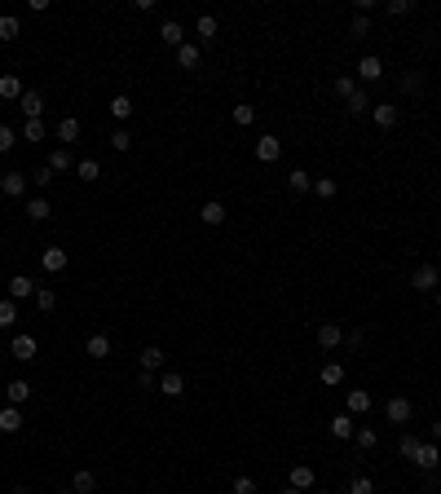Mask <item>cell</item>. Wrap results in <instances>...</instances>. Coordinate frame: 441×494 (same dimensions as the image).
Masks as SVG:
<instances>
[{"label":"cell","mask_w":441,"mask_h":494,"mask_svg":"<svg viewBox=\"0 0 441 494\" xmlns=\"http://www.w3.org/2000/svg\"><path fill=\"white\" fill-rule=\"evenodd\" d=\"M27 186H31L27 173H5L0 177V195L5 199H27Z\"/></svg>","instance_id":"6da1fadb"},{"label":"cell","mask_w":441,"mask_h":494,"mask_svg":"<svg viewBox=\"0 0 441 494\" xmlns=\"http://www.w3.org/2000/svg\"><path fill=\"white\" fill-rule=\"evenodd\" d=\"M411 287H415V292H437V287H441V274H437V265H420V270H415L411 274Z\"/></svg>","instance_id":"7a4b0ae2"},{"label":"cell","mask_w":441,"mask_h":494,"mask_svg":"<svg viewBox=\"0 0 441 494\" xmlns=\"http://www.w3.org/2000/svg\"><path fill=\"white\" fill-rule=\"evenodd\" d=\"M111 349H115V340L106 331H93L89 340H84V353L93 358V362H106V358H111Z\"/></svg>","instance_id":"3957f363"},{"label":"cell","mask_w":441,"mask_h":494,"mask_svg":"<svg viewBox=\"0 0 441 494\" xmlns=\"http://www.w3.org/2000/svg\"><path fill=\"white\" fill-rule=\"evenodd\" d=\"M40 353V344H35V335H14V340H9V358H18V362H31V358Z\"/></svg>","instance_id":"277c9868"},{"label":"cell","mask_w":441,"mask_h":494,"mask_svg":"<svg viewBox=\"0 0 441 494\" xmlns=\"http://www.w3.org/2000/svg\"><path fill=\"white\" fill-rule=\"evenodd\" d=\"M411 464L420 468V473H437V464H441V446H437V441H424V446H420V455H415Z\"/></svg>","instance_id":"5b68a950"},{"label":"cell","mask_w":441,"mask_h":494,"mask_svg":"<svg viewBox=\"0 0 441 494\" xmlns=\"http://www.w3.org/2000/svg\"><path fill=\"white\" fill-rule=\"evenodd\" d=\"M384 415L393 419V424H411V415H415L411 397H388V402H384Z\"/></svg>","instance_id":"8992f818"},{"label":"cell","mask_w":441,"mask_h":494,"mask_svg":"<svg viewBox=\"0 0 441 494\" xmlns=\"http://www.w3.org/2000/svg\"><path fill=\"white\" fill-rule=\"evenodd\" d=\"M278 155H282V141L273 137V132L256 137V159H260V164H278Z\"/></svg>","instance_id":"52a82bcc"},{"label":"cell","mask_w":441,"mask_h":494,"mask_svg":"<svg viewBox=\"0 0 441 494\" xmlns=\"http://www.w3.org/2000/svg\"><path fill=\"white\" fill-rule=\"evenodd\" d=\"M371 119H375V128H397L402 111H397V102H379V106H371Z\"/></svg>","instance_id":"ba28073f"},{"label":"cell","mask_w":441,"mask_h":494,"mask_svg":"<svg viewBox=\"0 0 441 494\" xmlns=\"http://www.w3.org/2000/svg\"><path fill=\"white\" fill-rule=\"evenodd\" d=\"M40 265H44V274H62L66 265H71V256H66V247H44L40 252Z\"/></svg>","instance_id":"9c48e42d"},{"label":"cell","mask_w":441,"mask_h":494,"mask_svg":"<svg viewBox=\"0 0 441 494\" xmlns=\"http://www.w3.org/2000/svg\"><path fill=\"white\" fill-rule=\"evenodd\" d=\"M18 106H22V115H27V119H44V93L40 89H27L18 98Z\"/></svg>","instance_id":"30bf717a"},{"label":"cell","mask_w":441,"mask_h":494,"mask_svg":"<svg viewBox=\"0 0 441 494\" xmlns=\"http://www.w3.org/2000/svg\"><path fill=\"white\" fill-rule=\"evenodd\" d=\"M27 424V419H22V406H0V432H5V437H14V432Z\"/></svg>","instance_id":"8fae6325"},{"label":"cell","mask_w":441,"mask_h":494,"mask_svg":"<svg viewBox=\"0 0 441 494\" xmlns=\"http://www.w3.org/2000/svg\"><path fill=\"white\" fill-rule=\"evenodd\" d=\"M371 406H375V397L366 389H349V397H344V411H349V415H366Z\"/></svg>","instance_id":"7c38bea8"},{"label":"cell","mask_w":441,"mask_h":494,"mask_svg":"<svg viewBox=\"0 0 441 494\" xmlns=\"http://www.w3.org/2000/svg\"><path fill=\"white\" fill-rule=\"evenodd\" d=\"M353 432H357V419H353L349 411L331 415V437H340V441H353Z\"/></svg>","instance_id":"4fadbf2b"},{"label":"cell","mask_w":441,"mask_h":494,"mask_svg":"<svg viewBox=\"0 0 441 494\" xmlns=\"http://www.w3.org/2000/svg\"><path fill=\"white\" fill-rule=\"evenodd\" d=\"M35 292H40V287H35L27 274H14V279H9V300H35Z\"/></svg>","instance_id":"5bb4252c"},{"label":"cell","mask_w":441,"mask_h":494,"mask_svg":"<svg viewBox=\"0 0 441 494\" xmlns=\"http://www.w3.org/2000/svg\"><path fill=\"white\" fill-rule=\"evenodd\" d=\"M159 40L168 44V49H181V44H186V27H181L177 18H168V22L159 27Z\"/></svg>","instance_id":"9a60e30c"},{"label":"cell","mask_w":441,"mask_h":494,"mask_svg":"<svg viewBox=\"0 0 441 494\" xmlns=\"http://www.w3.org/2000/svg\"><path fill=\"white\" fill-rule=\"evenodd\" d=\"M0 389H5V402L9 406H22L31 397V380H9V384H0Z\"/></svg>","instance_id":"2e32d148"},{"label":"cell","mask_w":441,"mask_h":494,"mask_svg":"<svg viewBox=\"0 0 441 494\" xmlns=\"http://www.w3.org/2000/svg\"><path fill=\"white\" fill-rule=\"evenodd\" d=\"M357 76H362V84H375V80H384V62H379L375 53H366L362 62H357Z\"/></svg>","instance_id":"e0dca14e"},{"label":"cell","mask_w":441,"mask_h":494,"mask_svg":"<svg viewBox=\"0 0 441 494\" xmlns=\"http://www.w3.org/2000/svg\"><path fill=\"white\" fill-rule=\"evenodd\" d=\"M314 486H318V473H314L309 464H296V468H291V490H305V494H309Z\"/></svg>","instance_id":"ac0fdd59"},{"label":"cell","mask_w":441,"mask_h":494,"mask_svg":"<svg viewBox=\"0 0 441 494\" xmlns=\"http://www.w3.org/2000/svg\"><path fill=\"white\" fill-rule=\"evenodd\" d=\"M318 344H323L327 353H331V349H340V344H344V327H336V322H323V327H318Z\"/></svg>","instance_id":"d6986e66"},{"label":"cell","mask_w":441,"mask_h":494,"mask_svg":"<svg viewBox=\"0 0 441 494\" xmlns=\"http://www.w3.org/2000/svg\"><path fill=\"white\" fill-rule=\"evenodd\" d=\"M199 62H204V49H199V44H181V49H177V67H181V71H195Z\"/></svg>","instance_id":"ffe728a7"},{"label":"cell","mask_w":441,"mask_h":494,"mask_svg":"<svg viewBox=\"0 0 441 494\" xmlns=\"http://www.w3.org/2000/svg\"><path fill=\"white\" fill-rule=\"evenodd\" d=\"M22 212H27V221H49V216H53V203L44 199V195H35V199H27V208H22Z\"/></svg>","instance_id":"44dd1931"},{"label":"cell","mask_w":441,"mask_h":494,"mask_svg":"<svg viewBox=\"0 0 441 494\" xmlns=\"http://www.w3.org/2000/svg\"><path fill=\"white\" fill-rule=\"evenodd\" d=\"M71 490H75V494H93V490H98V473H93V468H75Z\"/></svg>","instance_id":"7402d4cb"},{"label":"cell","mask_w":441,"mask_h":494,"mask_svg":"<svg viewBox=\"0 0 441 494\" xmlns=\"http://www.w3.org/2000/svg\"><path fill=\"white\" fill-rule=\"evenodd\" d=\"M159 393H163V397H181V393H186V376H181V371H163Z\"/></svg>","instance_id":"603a6c76"},{"label":"cell","mask_w":441,"mask_h":494,"mask_svg":"<svg viewBox=\"0 0 441 494\" xmlns=\"http://www.w3.org/2000/svg\"><path fill=\"white\" fill-rule=\"evenodd\" d=\"M199 221H204V225H225V203L221 199H208L204 208H199Z\"/></svg>","instance_id":"cb8c5ba5"},{"label":"cell","mask_w":441,"mask_h":494,"mask_svg":"<svg viewBox=\"0 0 441 494\" xmlns=\"http://www.w3.org/2000/svg\"><path fill=\"white\" fill-rule=\"evenodd\" d=\"M141 371H150V376H154V371H163V349H159V344H146V349H141Z\"/></svg>","instance_id":"d4e9b609"},{"label":"cell","mask_w":441,"mask_h":494,"mask_svg":"<svg viewBox=\"0 0 441 494\" xmlns=\"http://www.w3.org/2000/svg\"><path fill=\"white\" fill-rule=\"evenodd\" d=\"M22 93H27V89H22L18 76H0V98H5V102H18Z\"/></svg>","instance_id":"484cf974"},{"label":"cell","mask_w":441,"mask_h":494,"mask_svg":"<svg viewBox=\"0 0 441 494\" xmlns=\"http://www.w3.org/2000/svg\"><path fill=\"white\" fill-rule=\"evenodd\" d=\"M287 190H291V195H305V190H314V177H309L305 168H291V177H287Z\"/></svg>","instance_id":"4316f807"},{"label":"cell","mask_w":441,"mask_h":494,"mask_svg":"<svg viewBox=\"0 0 441 494\" xmlns=\"http://www.w3.org/2000/svg\"><path fill=\"white\" fill-rule=\"evenodd\" d=\"M57 141H62V146H71V141H80V119H75V115H66L62 124H57Z\"/></svg>","instance_id":"83f0119b"},{"label":"cell","mask_w":441,"mask_h":494,"mask_svg":"<svg viewBox=\"0 0 441 494\" xmlns=\"http://www.w3.org/2000/svg\"><path fill=\"white\" fill-rule=\"evenodd\" d=\"M49 168H53V173H66V168H75V155H71V146H57V150L49 155Z\"/></svg>","instance_id":"f1b7e54d"},{"label":"cell","mask_w":441,"mask_h":494,"mask_svg":"<svg viewBox=\"0 0 441 494\" xmlns=\"http://www.w3.org/2000/svg\"><path fill=\"white\" fill-rule=\"evenodd\" d=\"M195 31H199V40H217V31H221V22L212 18V14H199L195 22Z\"/></svg>","instance_id":"f546056e"},{"label":"cell","mask_w":441,"mask_h":494,"mask_svg":"<svg viewBox=\"0 0 441 494\" xmlns=\"http://www.w3.org/2000/svg\"><path fill=\"white\" fill-rule=\"evenodd\" d=\"M133 111H137L133 98H124V93H115V98H111V115L115 119H133Z\"/></svg>","instance_id":"4dcf8cb0"},{"label":"cell","mask_w":441,"mask_h":494,"mask_svg":"<svg viewBox=\"0 0 441 494\" xmlns=\"http://www.w3.org/2000/svg\"><path fill=\"white\" fill-rule=\"evenodd\" d=\"M318 380H323L327 389H336V384H344V367L340 362H327L323 371H318Z\"/></svg>","instance_id":"1f68e13d"},{"label":"cell","mask_w":441,"mask_h":494,"mask_svg":"<svg viewBox=\"0 0 441 494\" xmlns=\"http://www.w3.org/2000/svg\"><path fill=\"white\" fill-rule=\"evenodd\" d=\"M230 115H234V124H238V128H252V124H256V106H247V102H238Z\"/></svg>","instance_id":"d6a6232c"},{"label":"cell","mask_w":441,"mask_h":494,"mask_svg":"<svg viewBox=\"0 0 441 494\" xmlns=\"http://www.w3.org/2000/svg\"><path fill=\"white\" fill-rule=\"evenodd\" d=\"M420 437H415V432H402V441H397V455H402V459H415V455H420Z\"/></svg>","instance_id":"836d02e7"},{"label":"cell","mask_w":441,"mask_h":494,"mask_svg":"<svg viewBox=\"0 0 441 494\" xmlns=\"http://www.w3.org/2000/svg\"><path fill=\"white\" fill-rule=\"evenodd\" d=\"M371 106H375V102H371V98H366V93H362V89H357V93H353V98H349V102H344V111H349V115H366V111H371Z\"/></svg>","instance_id":"e575fe53"},{"label":"cell","mask_w":441,"mask_h":494,"mask_svg":"<svg viewBox=\"0 0 441 494\" xmlns=\"http://www.w3.org/2000/svg\"><path fill=\"white\" fill-rule=\"evenodd\" d=\"M353 441H357V450H375V446H379V432H375V428H366V424H362V428H357V432H353Z\"/></svg>","instance_id":"d590c367"},{"label":"cell","mask_w":441,"mask_h":494,"mask_svg":"<svg viewBox=\"0 0 441 494\" xmlns=\"http://www.w3.org/2000/svg\"><path fill=\"white\" fill-rule=\"evenodd\" d=\"M18 322V300H0V331H9Z\"/></svg>","instance_id":"8d00e7d4"},{"label":"cell","mask_w":441,"mask_h":494,"mask_svg":"<svg viewBox=\"0 0 441 494\" xmlns=\"http://www.w3.org/2000/svg\"><path fill=\"white\" fill-rule=\"evenodd\" d=\"M18 31H22V22L14 14H0V40H18Z\"/></svg>","instance_id":"74e56055"},{"label":"cell","mask_w":441,"mask_h":494,"mask_svg":"<svg viewBox=\"0 0 441 494\" xmlns=\"http://www.w3.org/2000/svg\"><path fill=\"white\" fill-rule=\"evenodd\" d=\"M75 173H80V182H98V177H102V164H98V159H80Z\"/></svg>","instance_id":"f35d334b"},{"label":"cell","mask_w":441,"mask_h":494,"mask_svg":"<svg viewBox=\"0 0 441 494\" xmlns=\"http://www.w3.org/2000/svg\"><path fill=\"white\" fill-rule=\"evenodd\" d=\"M35 309H40V313H53V309H57V292L40 287V292H35Z\"/></svg>","instance_id":"ab89813d"},{"label":"cell","mask_w":441,"mask_h":494,"mask_svg":"<svg viewBox=\"0 0 441 494\" xmlns=\"http://www.w3.org/2000/svg\"><path fill=\"white\" fill-rule=\"evenodd\" d=\"M53 177H57V173H53V168H49V164H40V168H35V173H31V186H40V190H49V182H53Z\"/></svg>","instance_id":"60d3db41"},{"label":"cell","mask_w":441,"mask_h":494,"mask_svg":"<svg viewBox=\"0 0 441 494\" xmlns=\"http://www.w3.org/2000/svg\"><path fill=\"white\" fill-rule=\"evenodd\" d=\"M22 137H27V141H44V119H27V124H22Z\"/></svg>","instance_id":"b9f144b4"},{"label":"cell","mask_w":441,"mask_h":494,"mask_svg":"<svg viewBox=\"0 0 441 494\" xmlns=\"http://www.w3.org/2000/svg\"><path fill=\"white\" fill-rule=\"evenodd\" d=\"M336 190H340V186L331 182V177H318V182H314V195H318V199H336Z\"/></svg>","instance_id":"7bdbcfd3"},{"label":"cell","mask_w":441,"mask_h":494,"mask_svg":"<svg viewBox=\"0 0 441 494\" xmlns=\"http://www.w3.org/2000/svg\"><path fill=\"white\" fill-rule=\"evenodd\" d=\"M353 93H357V80H353V76H340V80H336V98H344V102H349Z\"/></svg>","instance_id":"ee69618b"},{"label":"cell","mask_w":441,"mask_h":494,"mask_svg":"<svg viewBox=\"0 0 441 494\" xmlns=\"http://www.w3.org/2000/svg\"><path fill=\"white\" fill-rule=\"evenodd\" d=\"M349 494H375V481H371V477H362V473H357V477L349 481Z\"/></svg>","instance_id":"f6af8a7d"},{"label":"cell","mask_w":441,"mask_h":494,"mask_svg":"<svg viewBox=\"0 0 441 494\" xmlns=\"http://www.w3.org/2000/svg\"><path fill=\"white\" fill-rule=\"evenodd\" d=\"M111 146H115V150H133V132H128V128H115V132H111Z\"/></svg>","instance_id":"bcb514c9"},{"label":"cell","mask_w":441,"mask_h":494,"mask_svg":"<svg viewBox=\"0 0 441 494\" xmlns=\"http://www.w3.org/2000/svg\"><path fill=\"white\" fill-rule=\"evenodd\" d=\"M14 141H18V132L9 128V124H0V155H9V150H14Z\"/></svg>","instance_id":"7dc6e473"},{"label":"cell","mask_w":441,"mask_h":494,"mask_svg":"<svg viewBox=\"0 0 441 494\" xmlns=\"http://www.w3.org/2000/svg\"><path fill=\"white\" fill-rule=\"evenodd\" d=\"M349 31H353V35H366V31H371V14H353Z\"/></svg>","instance_id":"c3c4849f"},{"label":"cell","mask_w":441,"mask_h":494,"mask_svg":"<svg viewBox=\"0 0 441 494\" xmlns=\"http://www.w3.org/2000/svg\"><path fill=\"white\" fill-rule=\"evenodd\" d=\"M230 494H256V481H252V477H234Z\"/></svg>","instance_id":"681fc988"},{"label":"cell","mask_w":441,"mask_h":494,"mask_svg":"<svg viewBox=\"0 0 441 494\" xmlns=\"http://www.w3.org/2000/svg\"><path fill=\"white\" fill-rule=\"evenodd\" d=\"M411 0H388V5H384V14H393V18H402V14H411Z\"/></svg>","instance_id":"f907efd6"},{"label":"cell","mask_w":441,"mask_h":494,"mask_svg":"<svg viewBox=\"0 0 441 494\" xmlns=\"http://www.w3.org/2000/svg\"><path fill=\"white\" fill-rule=\"evenodd\" d=\"M402 89H406V93H424V76H420V71H411V76L402 80Z\"/></svg>","instance_id":"816d5d0a"},{"label":"cell","mask_w":441,"mask_h":494,"mask_svg":"<svg viewBox=\"0 0 441 494\" xmlns=\"http://www.w3.org/2000/svg\"><path fill=\"white\" fill-rule=\"evenodd\" d=\"M137 389H146V393H150V389H159V384H154L150 371H137Z\"/></svg>","instance_id":"f5cc1de1"},{"label":"cell","mask_w":441,"mask_h":494,"mask_svg":"<svg viewBox=\"0 0 441 494\" xmlns=\"http://www.w3.org/2000/svg\"><path fill=\"white\" fill-rule=\"evenodd\" d=\"M362 340H366L362 331H344V344H349V349H362Z\"/></svg>","instance_id":"db71d44e"},{"label":"cell","mask_w":441,"mask_h":494,"mask_svg":"<svg viewBox=\"0 0 441 494\" xmlns=\"http://www.w3.org/2000/svg\"><path fill=\"white\" fill-rule=\"evenodd\" d=\"M433 441H441V419H437V424H433Z\"/></svg>","instance_id":"11a10c76"},{"label":"cell","mask_w":441,"mask_h":494,"mask_svg":"<svg viewBox=\"0 0 441 494\" xmlns=\"http://www.w3.org/2000/svg\"><path fill=\"white\" fill-rule=\"evenodd\" d=\"M9 494H31V486H14V490H9Z\"/></svg>","instance_id":"9f6ffc18"},{"label":"cell","mask_w":441,"mask_h":494,"mask_svg":"<svg viewBox=\"0 0 441 494\" xmlns=\"http://www.w3.org/2000/svg\"><path fill=\"white\" fill-rule=\"evenodd\" d=\"M53 494H75V490H71V486H62V490H53Z\"/></svg>","instance_id":"6f0895ef"},{"label":"cell","mask_w":441,"mask_h":494,"mask_svg":"<svg viewBox=\"0 0 441 494\" xmlns=\"http://www.w3.org/2000/svg\"><path fill=\"white\" fill-rule=\"evenodd\" d=\"M282 494H305V490H291V486H287V490H282Z\"/></svg>","instance_id":"680465c9"},{"label":"cell","mask_w":441,"mask_h":494,"mask_svg":"<svg viewBox=\"0 0 441 494\" xmlns=\"http://www.w3.org/2000/svg\"><path fill=\"white\" fill-rule=\"evenodd\" d=\"M309 494H327V490H318V486H314V490H309Z\"/></svg>","instance_id":"91938a15"},{"label":"cell","mask_w":441,"mask_h":494,"mask_svg":"<svg viewBox=\"0 0 441 494\" xmlns=\"http://www.w3.org/2000/svg\"><path fill=\"white\" fill-rule=\"evenodd\" d=\"M437 305H441V287H437Z\"/></svg>","instance_id":"94428289"},{"label":"cell","mask_w":441,"mask_h":494,"mask_svg":"<svg viewBox=\"0 0 441 494\" xmlns=\"http://www.w3.org/2000/svg\"><path fill=\"white\" fill-rule=\"evenodd\" d=\"M0 353H9V349H5V344H0Z\"/></svg>","instance_id":"6125c7cd"},{"label":"cell","mask_w":441,"mask_h":494,"mask_svg":"<svg viewBox=\"0 0 441 494\" xmlns=\"http://www.w3.org/2000/svg\"><path fill=\"white\" fill-rule=\"evenodd\" d=\"M0 402H5V389H0Z\"/></svg>","instance_id":"be15d7a7"},{"label":"cell","mask_w":441,"mask_h":494,"mask_svg":"<svg viewBox=\"0 0 441 494\" xmlns=\"http://www.w3.org/2000/svg\"><path fill=\"white\" fill-rule=\"evenodd\" d=\"M0 247H5V234H0Z\"/></svg>","instance_id":"e7e4bbea"}]
</instances>
